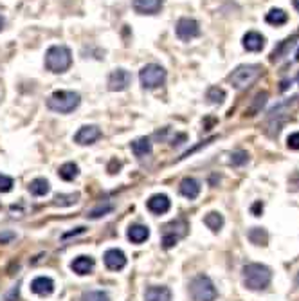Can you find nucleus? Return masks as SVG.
<instances>
[{
	"mask_svg": "<svg viewBox=\"0 0 299 301\" xmlns=\"http://www.w3.org/2000/svg\"><path fill=\"white\" fill-rule=\"evenodd\" d=\"M87 231V228H83V225H80V228H76L74 231H68V233H65L63 235V240H67V238H70V237H78V235H83V233Z\"/></svg>",
	"mask_w": 299,
	"mask_h": 301,
	"instance_id": "c9c22d12",
	"label": "nucleus"
},
{
	"mask_svg": "<svg viewBox=\"0 0 299 301\" xmlns=\"http://www.w3.org/2000/svg\"><path fill=\"white\" fill-rule=\"evenodd\" d=\"M249 240H251L252 244H256V245H267V242H269V235H267L265 229L252 228L251 231H249Z\"/></svg>",
	"mask_w": 299,
	"mask_h": 301,
	"instance_id": "b1692460",
	"label": "nucleus"
},
{
	"mask_svg": "<svg viewBox=\"0 0 299 301\" xmlns=\"http://www.w3.org/2000/svg\"><path fill=\"white\" fill-rule=\"evenodd\" d=\"M29 191H31V195H34V197H43V195H47L49 191H51V184H49L47 179L38 177V179L31 181Z\"/></svg>",
	"mask_w": 299,
	"mask_h": 301,
	"instance_id": "aec40b11",
	"label": "nucleus"
},
{
	"mask_svg": "<svg viewBox=\"0 0 299 301\" xmlns=\"http://www.w3.org/2000/svg\"><path fill=\"white\" fill-rule=\"evenodd\" d=\"M112 211H114V206H112V204H99V206H96L94 209H90L89 213H87V216L92 220H98V218H101V216L112 213Z\"/></svg>",
	"mask_w": 299,
	"mask_h": 301,
	"instance_id": "bb28decb",
	"label": "nucleus"
},
{
	"mask_svg": "<svg viewBox=\"0 0 299 301\" xmlns=\"http://www.w3.org/2000/svg\"><path fill=\"white\" fill-rule=\"evenodd\" d=\"M80 301H110V296L103 290H87Z\"/></svg>",
	"mask_w": 299,
	"mask_h": 301,
	"instance_id": "c756f323",
	"label": "nucleus"
},
{
	"mask_svg": "<svg viewBox=\"0 0 299 301\" xmlns=\"http://www.w3.org/2000/svg\"><path fill=\"white\" fill-rule=\"evenodd\" d=\"M139 82H141L142 89L154 91L166 82V70L157 63H148L139 70Z\"/></svg>",
	"mask_w": 299,
	"mask_h": 301,
	"instance_id": "423d86ee",
	"label": "nucleus"
},
{
	"mask_svg": "<svg viewBox=\"0 0 299 301\" xmlns=\"http://www.w3.org/2000/svg\"><path fill=\"white\" fill-rule=\"evenodd\" d=\"M17 238L13 231H0V245H8Z\"/></svg>",
	"mask_w": 299,
	"mask_h": 301,
	"instance_id": "473e14b6",
	"label": "nucleus"
},
{
	"mask_svg": "<svg viewBox=\"0 0 299 301\" xmlns=\"http://www.w3.org/2000/svg\"><path fill=\"white\" fill-rule=\"evenodd\" d=\"M72 65V52L67 45H52L45 52V67L54 74H61Z\"/></svg>",
	"mask_w": 299,
	"mask_h": 301,
	"instance_id": "f03ea898",
	"label": "nucleus"
},
{
	"mask_svg": "<svg viewBox=\"0 0 299 301\" xmlns=\"http://www.w3.org/2000/svg\"><path fill=\"white\" fill-rule=\"evenodd\" d=\"M272 281V271L263 263H247L244 267V285L251 290H263Z\"/></svg>",
	"mask_w": 299,
	"mask_h": 301,
	"instance_id": "f257e3e1",
	"label": "nucleus"
},
{
	"mask_svg": "<svg viewBox=\"0 0 299 301\" xmlns=\"http://www.w3.org/2000/svg\"><path fill=\"white\" fill-rule=\"evenodd\" d=\"M189 290H191V296L195 297V301H214L218 297V290L214 287L213 280L204 274H198L197 278H193Z\"/></svg>",
	"mask_w": 299,
	"mask_h": 301,
	"instance_id": "39448f33",
	"label": "nucleus"
},
{
	"mask_svg": "<svg viewBox=\"0 0 299 301\" xmlns=\"http://www.w3.org/2000/svg\"><path fill=\"white\" fill-rule=\"evenodd\" d=\"M78 173H80V168H78V164L74 163H65L60 166V170H58V175L63 179V181H74L78 177Z\"/></svg>",
	"mask_w": 299,
	"mask_h": 301,
	"instance_id": "4be33fe9",
	"label": "nucleus"
},
{
	"mask_svg": "<svg viewBox=\"0 0 299 301\" xmlns=\"http://www.w3.org/2000/svg\"><path fill=\"white\" fill-rule=\"evenodd\" d=\"M180 195L189 200H195V198L200 195V182L197 179H193V177H186L182 182H180Z\"/></svg>",
	"mask_w": 299,
	"mask_h": 301,
	"instance_id": "2eb2a0df",
	"label": "nucleus"
},
{
	"mask_svg": "<svg viewBox=\"0 0 299 301\" xmlns=\"http://www.w3.org/2000/svg\"><path fill=\"white\" fill-rule=\"evenodd\" d=\"M144 301H171V290L168 287H148L144 290Z\"/></svg>",
	"mask_w": 299,
	"mask_h": 301,
	"instance_id": "a211bd4d",
	"label": "nucleus"
},
{
	"mask_svg": "<svg viewBox=\"0 0 299 301\" xmlns=\"http://www.w3.org/2000/svg\"><path fill=\"white\" fill-rule=\"evenodd\" d=\"M177 240H179V237H175V235H171V233H164L163 245L166 247V249H171V247H173V245L177 244Z\"/></svg>",
	"mask_w": 299,
	"mask_h": 301,
	"instance_id": "72a5a7b5",
	"label": "nucleus"
},
{
	"mask_svg": "<svg viewBox=\"0 0 299 301\" xmlns=\"http://www.w3.org/2000/svg\"><path fill=\"white\" fill-rule=\"evenodd\" d=\"M116 166H117V168H121V163H117V161H112L110 166H108V172L114 173V168H116Z\"/></svg>",
	"mask_w": 299,
	"mask_h": 301,
	"instance_id": "4c0bfd02",
	"label": "nucleus"
},
{
	"mask_svg": "<svg viewBox=\"0 0 299 301\" xmlns=\"http://www.w3.org/2000/svg\"><path fill=\"white\" fill-rule=\"evenodd\" d=\"M295 42V36H292V38H286L281 42V45H279L278 49H274V52L270 54V61H276L279 60V58H283V54H286V51H288V47H292Z\"/></svg>",
	"mask_w": 299,
	"mask_h": 301,
	"instance_id": "a878e982",
	"label": "nucleus"
},
{
	"mask_svg": "<svg viewBox=\"0 0 299 301\" xmlns=\"http://www.w3.org/2000/svg\"><path fill=\"white\" fill-rule=\"evenodd\" d=\"M31 290L34 294H38V296H49L54 290V281L47 276H38V278H34L31 281Z\"/></svg>",
	"mask_w": 299,
	"mask_h": 301,
	"instance_id": "4468645a",
	"label": "nucleus"
},
{
	"mask_svg": "<svg viewBox=\"0 0 299 301\" xmlns=\"http://www.w3.org/2000/svg\"><path fill=\"white\" fill-rule=\"evenodd\" d=\"M294 8H295V9H297V11H299V0H294Z\"/></svg>",
	"mask_w": 299,
	"mask_h": 301,
	"instance_id": "ea45409f",
	"label": "nucleus"
},
{
	"mask_svg": "<svg viewBox=\"0 0 299 301\" xmlns=\"http://www.w3.org/2000/svg\"><path fill=\"white\" fill-rule=\"evenodd\" d=\"M96 267V262L92 256H78V258L72 260V263H70V269H72L76 274L80 276H85V274H90V272L94 271Z\"/></svg>",
	"mask_w": 299,
	"mask_h": 301,
	"instance_id": "ddd939ff",
	"label": "nucleus"
},
{
	"mask_svg": "<svg viewBox=\"0 0 299 301\" xmlns=\"http://www.w3.org/2000/svg\"><path fill=\"white\" fill-rule=\"evenodd\" d=\"M261 72H263V67H261V65H254V63L240 65L238 69L229 76V82L233 83L235 89L244 91V89H247V87H251L252 83L256 82L258 78L261 76Z\"/></svg>",
	"mask_w": 299,
	"mask_h": 301,
	"instance_id": "20e7f679",
	"label": "nucleus"
},
{
	"mask_svg": "<svg viewBox=\"0 0 299 301\" xmlns=\"http://www.w3.org/2000/svg\"><path fill=\"white\" fill-rule=\"evenodd\" d=\"M126 237L132 244H142L150 238V229L148 225H142V224H133L128 228V233H126Z\"/></svg>",
	"mask_w": 299,
	"mask_h": 301,
	"instance_id": "f3484780",
	"label": "nucleus"
},
{
	"mask_svg": "<svg viewBox=\"0 0 299 301\" xmlns=\"http://www.w3.org/2000/svg\"><path fill=\"white\" fill-rule=\"evenodd\" d=\"M204 224L211 229L213 233H218L223 228V216L218 213V211H211L204 216Z\"/></svg>",
	"mask_w": 299,
	"mask_h": 301,
	"instance_id": "412c9836",
	"label": "nucleus"
},
{
	"mask_svg": "<svg viewBox=\"0 0 299 301\" xmlns=\"http://www.w3.org/2000/svg\"><path fill=\"white\" fill-rule=\"evenodd\" d=\"M295 61H299V51H297V54H295Z\"/></svg>",
	"mask_w": 299,
	"mask_h": 301,
	"instance_id": "a19ab883",
	"label": "nucleus"
},
{
	"mask_svg": "<svg viewBox=\"0 0 299 301\" xmlns=\"http://www.w3.org/2000/svg\"><path fill=\"white\" fill-rule=\"evenodd\" d=\"M265 20L269 22L270 26H283L288 20V17H286V13L283 9H270L269 13H267Z\"/></svg>",
	"mask_w": 299,
	"mask_h": 301,
	"instance_id": "5701e85b",
	"label": "nucleus"
},
{
	"mask_svg": "<svg viewBox=\"0 0 299 301\" xmlns=\"http://www.w3.org/2000/svg\"><path fill=\"white\" fill-rule=\"evenodd\" d=\"M80 198V193H68V195H56L52 204L54 206H72V204L78 202Z\"/></svg>",
	"mask_w": 299,
	"mask_h": 301,
	"instance_id": "c85d7f7f",
	"label": "nucleus"
},
{
	"mask_svg": "<svg viewBox=\"0 0 299 301\" xmlns=\"http://www.w3.org/2000/svg\"><path fill=\"white\" fill-rule=\"evenodd\" d=\"M205 98L209 99V103L220 105L223 103V99H226V91L220 89V87H211L209 91H207V94H205Z\"/></svg>",
	"mask_w": 299,
	"mask_h": 301,
	"instance_id": "cd10ccee",
	"label": "nucleus"
},
{
	"mask_svg": "<svg viewBox=\"0 0 299 301\" xmlns=\"http://www.w3.org/2000/svg\"><path fill=\"white\" fill-rule=\"evenodd\" d=\"M11 189H13V179L4 175V173H0V191H2V193H8Z\"/></svg>",
	"mask_w": 299,
	"mask_h": 301,
	"instance_id": "2f4dec72",
	"label": "nucleus"
},
{
	"mask_svg": "<svg viewBox=\"0 0 299 301\" xmlns=\"http://www.w3.org/2000/svg\"><path fill=\"white\" fill-rule=\"evenodd\" d=\"M251 209H252V215H254V216H260V215H261V211H263V204H261V202H256L254 206L251 207Z\"/></svg>",
	"mask_w": 299,
	"mask_h": 301,
	"instance_id": "e433bc0d",
	"label": "nucleus"
},
{
	"mask_svg": "<svg viewBox=\"0 0 299 301\" xmlns=\"http://www.w3.org/2000/svg\"><path fill=\"white\" fill-rule=\"evenodd\" d=\"M146 207H148L154 215H164V213H168L171 207V200L168 195L164 193H157V195H152V197L148 198V202H146Z\"/></svg>",
	"mask_w": 299,
	"mask_h": 301,
	"instance_id": "9d476101",
	"label": "nucleus"
},
{
	"mask_svg": "<svg viewBox=\"0 0 299 301\" xmlns=\"http://www.w3.org/2000/svg\"><path fill=\"white\" fill-rule=\"evenodd\" d=\"M4 26H6V22H4V18H2V17H0V31H2V29H4Z\"/></svg>",
	"mask_w": 299,
	"mask_h": 301,
	"instance_id": "58836bf2",
	"label": "nucleus"
},
{
	"mask_svg": "<svg viewBox=\"0 0 299 301\" xmlns=\"http://www.w3.org/2000/svg\"><path fill=\"white\" fill-rule=\"evenodd\" d=\"M82 103V98L80 94L74 91H56L49 96L47 99V107L49 110L58 114H70L74 112Z\"/></svg>",
	"mask_w": 299,
	"mask_h": 301,
	"instance_id": "7ed1b4c3",
	"label": "nucleus"
},
{
	"mask_svg": "<svg viewBox=\"0 0 299 301\" xmlns=\"http://www.w3.org/2000/svg\"><path fill=\"white\" fill-rule=\"evenodd\" d=\"M130 148H132V154L135 155L137 159H142V157L152 154V142H150L148 137H139L135 141H132Z\"/></svg>",
	"mask_w": 299,
	"mask_h": 301,
	"instance_id": "6ab92c4d",
	"label": "nucleus"
},
{
	"mask_svg": "<svg viewBox=\"0 0 299 301\" xmlns=\"http://www.w3.org/2000/svg\"><path fill=\"white\" fill-rule=\"evenodd\" d=\"M286 146L290 148V150H299V132L288 135V139H286Z\"/></svg>",
	"mask_w": 299,
	"mask_h": 301,
	"instance_id": "f704fd0d",
	"label": "nucleus"
},
{
	"mask_svg": "<svg viewBox=\"0 0 299 301\" xmlns=\"http://www.w3.org/2000/svg\"><path fill=\"white\" fill-rule=\"evenodd\" d=\"M249 161V154L247 152H235V154L231 155V164L233 166H244V164H247Z\"/></svg>",
	"mask_w": 299,
	"mask_h": 301,
	"instance_id": "7c9ffc66",
	"label": "nucleus"
},
{
	"mask_svg": "<svg viewBox=\"0 0 299 301\" xmlns=\"http://www.w3.org/2000/svg\"><path fill=\"white\" fill-rule=\"evenodd\" d=\"M103 262L110 271H121L126 265V254L121 249H108L103 254Z\"/></svg>",
	"mask_w": 299,
	"mask_h": 301,
	"instance_id": "9b49d317",
	"label": "nucleus"
},
{
	"mask_svg": "<svg viewBox=\"0 0 299 301\" xmlns=\"http://www.w3.org/2000/svg\"><path fill=\"white\" fill-rule=\"evenodd\" d=\"M267 98H269V94L267 92H260V94H256V98H254V101H252V105L247 108V116H256L258 112L261 110V107L267 103Z\"/></svg>",
	"mask_w": 299,
	"mask_h": 301,
	"instance_id": "393cba45",
	"label": "nucleus"
},
{
	"mask_svg": "<svg viewBox=\"0 0 299 301\" xmlns=\"http://www.w3.org/2000/svg\"><path fill=\"white\" fill-rule=\"evenodd\" d=\"M163 4V0H133V9L139 15H157Z\"/></svg>",
	"mask_w": 299,
	"mask_h": 301,
	"instance_id": "f8f14e48",
	"label": "nucleus"
},
{
	"mask_svg": "<svg viewBox=\"0 0 299 301\" xmlns=\"http://www.w3.org/2000/svg\"><path fill=\"white\" fill-rule=\"evenodd\" d=\"M99 137H101V130H99V126L87 125V126H82V128L76 132L74 142L82 144V146H87V144H94Z\"/></svg>",
	"mask_w": 299,
	"mask_h": 301,
	"instance_id": "1a4fd4ad",
	"label": "nucleus"
},
{
	"mask_svg": "<svg viewBox=\"0 0 299 301\" xmlns=\"http://www.w3.org/2000/svg\"><path fill=\"white\" fill-rule=\"evenodd\" d=\"M244 47L251 52H258L265 47V38H263V35L256 33V31H249L247 35L244 36Z\"/></svg>",
	"mask_w": 299,
	"mask_h": 301,
	"instance_id": "dca6fc26",
	"label": "nucleus"
},
{
	"mask_svg": "<svg viewBox=\"0 0 299 301\" xmlns=\"http://www.w3.org/2000/svg\"><path fill=\"white\" fill-rule=\"evenodd\" d=\"M175 33L182 42H189V40L197 38L200 35V26H198L197 20H193V18L184 17L177 22L175 26Z\"/></svg>",
	"mask_w": 299,
	"mask_h": 301,
	"instance_id": "0eeeda50",
	"label": "nucleus"
},
{
	"mask_svg": "<svg viewBox=\"0 0 299 301\" xmlns=\"http://www.w3.org/2000/svg\"><path fill=\"white\" fill-rule=\"evenodd\" d=\"M132 83V74L126 69H116L108 76V89L112 92H123L126 91Z\"/></svg>",
	"mask_w": 299,
	"mask_h": 301,
	"instance_id": "6e6552de",
	"label": "nucleus"
}]
</instances>
